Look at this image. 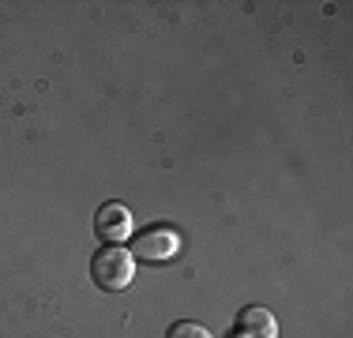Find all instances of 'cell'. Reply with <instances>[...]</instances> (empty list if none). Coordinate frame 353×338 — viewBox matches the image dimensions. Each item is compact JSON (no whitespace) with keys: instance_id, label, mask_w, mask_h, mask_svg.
Wrapping results in <instances>:
<instances>
[{"instance_id":"6da1fadb","label":"cell","mask_w":353,"mask_h":338,"mask_svg":"<svg viewBox=\"0 0 353 338\" xmlns=\"http://www.w3.org/2000/svg\"><path fill=\"white\" fill-rule=\"evenodd\" d=\"M90 278L105 293L128 290L132 278H136V256L128 248H121V244H105V248H98L90 256Z\"/></svg>"},{"instance_id":"7a4b0ae2","label":"cell","mask_w":353,"mask_h":338,"mask_svg":"<svg viewBox=\"0 0 353 338\" xmlns=\"http://www.w3.org/2000/svg\"><path fill=\"white\" fill-rule=\"evenodd\" d=\"M128 252L136 259H147V264H165V259H173L181 252V237L173 230H165V226H150V230H143L132 241Z\"/></svg>"},{"instance_id":"3957f363","label":"cell","mask_w":353,"mask_h":338,"mask_svg":"<svg viewBox=\"0 0 353 338\" xmlns=\"http://www.w3.org/2000/svg\"><path fill=\"white\" fill-rule=\"evenodd\" d=\"M94 233L102 244H121L132 233V215L124 203H102L94 215Z\"/></svg>"},{"instance_id":"277c9868","label":"cell","mask_w":353,"mask_h":338,"mask_svg":"<svg viewBox=\"0 0 353 338\" xmlns=\"http://www.w3.org/2000/svg\"><path fill=\"white\" fill-rule=\"evenodd\" d=\"M237 331H241V338H279V324H274V316L267 308L248 304L237 316Z\"/></svg>"},{"instance_id":"5b68a950","label":"cell","mask_w":353,"mask_h":338,"mask_svg":"<svg viewBox=\"0 0 353 338\" xmlns=\"http://www.w3.org/2000/svg\"><path fill=\"white\" fill-rule=\"evenodd\" d=\"M165 338H211V331L203 324H196V319H176V324H170Z\"/></svg>"}]
</instances>
